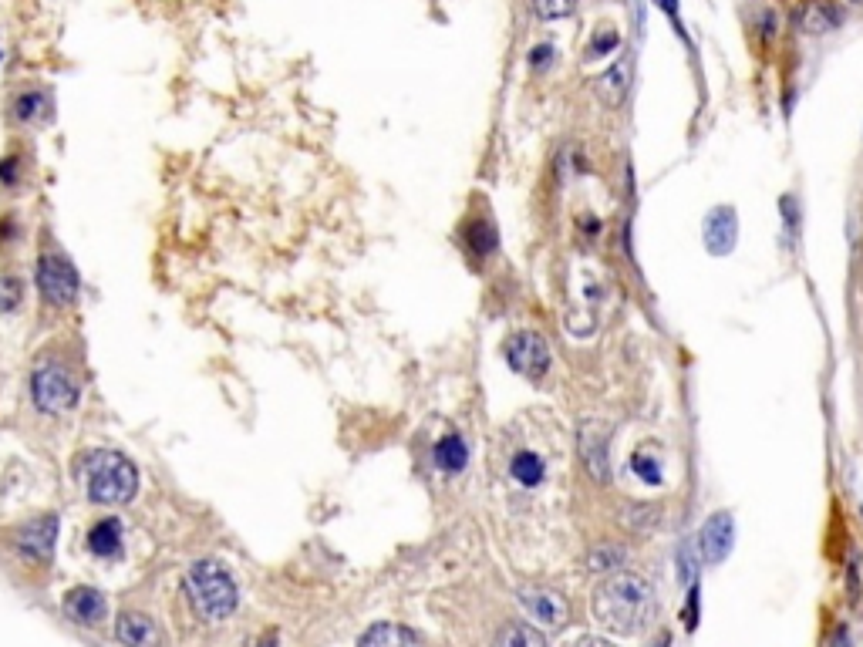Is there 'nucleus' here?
Returning a JSON list of instances; mask_svg holds the SVG:
<instances>
[{
    "label": "nucleus",
    "instance_id": "1",
    "mask_svg": "<svg viewBox=\"0 0 863 647\" xmlns=\"http://www.w3.org/2000/svg\"><path fill=\"white\" fill-rule=\"evenodd\" d=\"M590 614L611 634H644L658 617V594L641 573L617 570L590 597Z\"/></svg>",
    "mask_w": 863,
    "mask_h": 647
},
{
    "label": "nucleus",
    "instance_id": "2",
    "mask_svg": "<svg viewBox=\"0 0 863 647\" xmlns=\"http://www.w3.org/2000/svg\"><path fill=\"white\" fill-rule=\"evenodd\" d=\"M186 597L203 621H226L240 604L236 580L216 560H199L186 570Z\"/></svg>",
    "mask_w": 863,
    "mask_h": 647
},
{
    "label": "nucleus",
    "instance_id": "3",
    "mask_svg": "<svg viewBox=\"0 0 863 647\" xmlns=\"http://www.w3.org/2000/svg\"><path fill=\"white\" fill-rule=\"evenodd\" d=\"M81 476H85L88 499L102 506L129 503L139 489V472L122 452H92L81 466Z\"/></svg>",
    "mask_w": 863,
    "mask_h": 647
},
{
    "label": "nucleus",
    "instance_id": "4",
    "mask_svg": "<svg viewBox=\"0 0 863 647\" xmlns=\"http://www.w3.org/2000/svg\"><path fill=\"white\" fill-rule=\"evenodd\" d=\"M31 395H34V405L48 415H65L78 405L75 378H71L65 368H58V364H41V368L34 371Z\"/></svg>",
    "mask_w": 863,
    "mask_h": 647
},
{
    "label": "nucleus",
    "instance_id": "5",
    "mask_svg": "<svg viewBox=\"0 0 863 647\" xmlns=\"http://www.w3.org/2000/svg\"><path fill=\"white\" fill-rule=\"evenodd\" d=\"M577 452L584 462V472L597 486L611 482V425L601 418H587L577 428Z\"/></svg>",
    "mask_w": 863,
    "mask_h": 647
},
{
    "label": "nucleus",
    "instance_id": "6",
    "mask_svg": "<svg viewBox=\"0 0 863 647\" xmlns=\"http://www.w3.org/2000/svg\"><path fill=\"white\" fill-rule=\"evenodd\" d=\"M506 361L516 375L540 381L550 371V344L547 337L537 331H516L510 341H506Z\"/></svg>",
    "mask_w": 863,
    "mask_h": 647
},
{
    "label": "nucleus",
    "instance_id": "7",
    "mask_svg": "<svg viewBox=\"0 0 863 647\" xmlns=\"http://www.w3.org/2000/svg\"><path fill=\"white\" fill-rule=\"evenodd\" d=\"M516 600H520L523 610L533 617V621L543 624V627H553V631L570 621L567 597L553 587H543V583H526V587H520Z\"/></svg>",
    "mask_w": 863,
    "mask_h": 647
},
{
    "label": "nucleus",
    "instance_id": "8",
    "mask_svg": "<svg viewBox=\"0 0 863 647\" xmlns=\"http://www.w3.org/2000/svg\"><path fill=\"white\" fill-rule=\"evenodd\" d=\"M38 287L51 304L65 307L78 294V273L61 253H48L38 260Z\"/></svg>",
    "mask_w": 863,
    "mask_h": 647
},
{
    "label": "nucleus",
    "instance_id": "9",
    "mask_svg": "<svg viewBox=\"0 0 863 647\" xmlns=\"http://www.w3.org/2000/svg\"><path fill=\"white\" fill-rule=\"evenodd\" d=\"M732 536H735V523L732 513H712L698 530V553H702L705 563H722L732 550Z\"/></svg>",
    "mask_w": 863,
    "mask_h": 647
},
{
    "label": "nucleus",
    "instance_id": "10",
    "mask_svg": "<svg viewBox=\"0 0 863 647\" xmlns=\"http://www.w3.org/2000/svg\"><path fill=\"white\" fill-rule=\"evenodd\" d=\"M54 540H58V516H51V513L41 519H31V523H24L21 530L14 533V546L34 560H51Z\"/></svg>",
    "mask_w": 863,
    "mask_h": 647
},
{
    "label": "nucleus",
    "instance_id": "11",
    "mask_svg": "<svg viewBox=\"0 0 863 647\" xmlns=\"http://www.w3.org/2000/svg\"><path fill=\"white\" fill-rule=\"evenodd\" d=\"M115 637L125 647H162V631L149 614L139 610H125L115 621Z\"/></svg>",
    "mask_w": 863,
    "mask_h": 647
},
{
    "label": "nucleus",
    "instance_id": "12",
    "mask_svg": "<svg viewBox=\"0 0 863 647\" xmlns=\"http://www.w3.org/2000/svg\"><path fill=\"white\" fill-rule=\"evenodd\" d=\"M735 236H739V220H735V209H732V206H715L712 213L705 216V243H708V253H715V257H725V253H732Z\"/></svg>",
    "mask_w": 863,
    "mask_h": 647
},
{
    "label": "nucleus",
    "instance_id": "13",
    "mask_svg": "<svg viewBox=\"0 0 863 647\" xmlns=\"http://www.w3.org/2000/svg\"><path fill=\"white\" fill-rule=\"evenodd\" d=\"M631 78H634V61H631V54H621V58L597 78V98H601L607 108H617L624 102V95H628Z\"/></svg>",
    "mask_w": 863,
    "mask_h": 647
},
{
    "label": "nucleus",
    "instance_id": "14",
    "mask_svg": "<svg viewBox=\"0 0 863 647\" xmlns=\"http://www.w3.org/2000/svg\"><path fill=\"white\" fill-rule=\"evenodd\" d=\"M796 27L810 38H823V34L837 31L840 27V11L833 0H806L796 14Z\"/></svg>",
    "mask_w": 863,
    "mask_h": 647
},
{
    "label": "nucleus",
    "instance_id": "15",
    "mask_svg": "<svg viewBox=\"0 0 863 647\" xmlns=\"http://www.w3.org/2000/svg\"><path fill=\"white\" fill-rule=\"evenodd\" d=\"M65 610H68L71 617H75L78 624L95 627V624L105 621L108 604H105L102 590H95V587H75V590H68V594H65Z\"/></svg>",
    "mask_w": 863,
    "mask_h": 647
},
{
    "label": "nucleus",
    "instance_id": "16",
    "mask_svg": "<svg viewBox=\"0 0 863 647\" xmlns=\"http://www.w3.org/2000/svg\"><path fill=\"white\" fill-rule=\"evenodd\" d=\"M358 647H422V637L405 624H392V621H381L375 627H368L361 634Z\"/></svg>",
    "mask_w": 863,
    "mask_h": 647
},
{
    "label": "nucleus",
    "instance_id": "17",
    "mask_svg": "<svg viewBox=\"0 0 863 647\" xmlns=\"http://www.w3.org/2000/svg\"><path fill=\"white\" fill-rule=\"evenodd\" d=\"M493 647H547V637H543L540 627L526 621H510L499 627Z\"/></svg>",
    "mask_w": 863,
    "mask_h": 647
},
{
    "label": "nucleus",
    "instance_id": "18",
    "mask_svg": "<svg viewBox=\"0 0 863 647\" xmlns=\"http://www.w3.org/2000/svg\"><path fill=\"white\" fill-rule=\"evenodd\" d=\"M88 546H92L95 557H115L122 550V526H118V519L95 523L92 533H88Z\"/></svg>",
    "mask_w": 863,
    "mask_h": 647
},
{
    "label": "nucleus",
    "instance_id": "19",
    "mask_svg": "<svg viewBox=\"0 0 863 647\" xmlns=\"http://www.w3.org/2000/svg\"><path fill=\"white\" fill-rule=\"evenodd\" d=\"M466 459H469V449H466V442H462V435H456V432H449L445 439H439V445H435V462H439V469H445V472L466 469Z\"/></svg>",
    "mask_w": 863,
    "mask_h": 647
},
{
    "label": "nucleus",
    "instance_id": "20",
    "mask_svg": "<svg viewBox=\"0 0 863 647\" xmlns=\"http://www.w3.org/2000/svg\"><path fill=\"white\" fill-rule=\"evenodd\" d=\"M510 472H513V479L520 482V486H526V489H533V486H540L543 482V459L537 452H520V455H513V462H510Z\"/></svg>",
    "mask_w": 863,
    "mask_h": 647
},
{
    "label": "nucleus",
    "instance_id": "21",
    "mask_svg": "<svg viewBox=\"0 0 863 647\" xmlns=\"http://www.w3.org/2000/svg\"><path fill=\"white\" fill-rule=\"evenodd\" d=\"M624 563V550H617V546H597L594 553L587 557V570L590 573H617Z\"/></svg>",
    "mask_w": 863,
    "mask_h": 647
},
{
    "label": "nucleus",
    "instance_id": "22",
    "mask_svg": "<svg viewBox=\"0 0 863 647\" xmlns=\"http://www.w3.org/2000/svg\"><path fill=\"white\" fill-rule=\"evenodd\" d=\"M530 7L540 21H560L577 11V0H530Z\"/></svg>",
    "mask_w": 863,
    "mask_h": 647
},
{
    "label": "nucleus",
    "instance_id": "23",
    "mask_svg": "<svg viewBox=\"0 0 863 647\" xmlns=\"http://www.w3.org/2000/svg\"><path fill=\"white\" fill-rule=\"evenodd\" d=\"M617 44H621V38H617L614 27H601V31L590 38L587 44V61H597V58H607V54L617 51Z\"/></svg>",
    "mask_w": 863,
    "mask_h": 647
},
{
    "label": "nucleus",
    "instance_id": "24",
    "mask_svg": "<svg viewBox=\"0 0 863 647\" xmlns=\"http://www.w3.org/2000/svg\"><path fill=\"white\" fill-rule=\"evenodd\" d=\"M24 297V284L14 277V273H4L0 277V311H14Z\"/></svg>",
    "mask_w": 863,
    "mask_h": 647
},
{
    "label": "nucleus",
    "instance_id": "25",
    "mask_svg": "<svg viewBox=\"0 0 863 647\" xmlns=\"http://www.w3.org/2000/svg\"><path fill=\"white\" fill-rule=\"evenodd\" d=\"M631 469L638 472V479L648 482V486H658V482H661V466H658V459H654V455L638 452L631 459Z\"/></svg>",
    "mask_w": 863,
    "mask_h": 647
},
{
    "label": "nucleus",
    "instance_id": "26",
    "mask_svg": "<svg viewBox=\"0 0 863 647\" xmlns=\"http://www.w3.org/2000/svg\"><path fill=\"white\" fill-rule=\"evenodd\" d=\"M38 105H41V95H21L17 98V118H34L38 115Z\"/></svg>",
    "mask_w": 863,
    "mask_h": 647
},
{
    "label": "nucleus",
    "instance_id": "27",
    "mask_svg": "<svg viewBox=\"0 0 863 647\" xmlns=\"http://www.w3.org/2000/svg\"><path fill=\"white\" fill-rule=\"evenodd\" d=\"M550 58H553V48H550V44H543V48H533V58H530V61H533V68H543Z\"/></svg>",
    "mask_w": 863,
    "mask_h": 647
},
{
    "label": "nucleus",
    "instance_id": "28",
    "mask_svg": "<svg viewBox=\"0 0 863 647\" xmlns=\"http://www.w3.org/2000/svg\"><path fill=\"white\" fill-rule=\"evenodd\" d=\"M577 647H617L614 641H607V637H584Z\"/></svg>",
    "mask_w": 863,
    "mask_h": 647
},
{
    "label": "nucleus",
    "instance_id": "29",
    "mask_svg": "<svg viewBox=\"0 0 863 647\" xmlns=\"http://www.w3.org/2000/svg\"><path fill=\"white\" fill-rule=\"evenodd\" d=\"M253 647H277V634L270 631L267 637H263V641H253Z\"/></svg>",
    "mask_w": 863,
    "mask_h": 647
}]
</instances>
